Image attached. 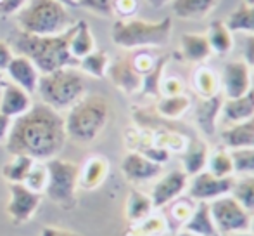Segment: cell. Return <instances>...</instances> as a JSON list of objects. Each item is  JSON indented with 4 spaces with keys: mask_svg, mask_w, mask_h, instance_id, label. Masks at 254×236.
Instances as JSON below:
<instances>
[{
    "mask_svg": "<svg viewBox=\"0 0 254 236\" xmlns=\"http://www.w3.org/2000/svg\"><path fill=\"white\" fill-rule=\"evenodd\" d=\"M66 139L64 117L51 106L37 103L12 120L5 148L10 155H26L35 162H47L59 155Z\"/></svg>",
    "mask_w": 254,
    "mask_h": 236,
    "instance_id": "1",
    "label": "cell"
},
{
    "mask_svg": "<svg viewBox=\"0 0 254 236\" xmlns=\"http://www.w3.org/2000/svg\"><path fill=\"white\" fill-rule=\"evenodd\" d=\"M74 26L61 35L40 37L19 31L14 35V49L35 64L38 73L47 75L66 66H78L80 61L74 59L69 52V40Z\"/></svg>",
    "mask_w": 254,
    "mask_h": 236,
    "instance_id": "2",
    "label": "cell"
},
{
    "mask_svg": "<svg viewBox=\"0 0 254 236\" xmlns=\"http://www.w3.org/2000/svg\"><path fill=\"white\" fill-rule=\"evenodd\" d=\"M109 117L111 105L104 96H83L80 101L71 106L67 117L64 118L67 137L80 144H90L102 134Z\"/></svg>",
    "mask_w": 254,
    "mask_h": 236,
    "instance_id": "3",
    "label": "cell"
},
{
    "mask_svg": "<svg viewBox=\"0 0 254 236\" xmlns=\"http://www.w3.org/2000/svg\"><path fill=\"white\" fill-rule=\"evenodd\" d=\"M37 92L42 103L56 112L69 110L87 92V77L76 66H66L52 73L40 75Z\"/></svg>",
    "mask_w": 254,
    "mask_h": 236,
    "instance_id": "4",
    "label": "cell"
},
{
    "mask_svg": "<svg viewBox=\"0 0 254 236\" xmlns=\"http://www.w3.org/2000/svg\"><path fill=\"white\" fill-rule=\"evenodd\" d=\"M19 31L40 37L61 35L71 28V16L59 0H30L16 16Z\"/></svg>",
    "mask_w": 254,
    "mask_h": 236,
    "instance_id": "5",
    "label": "cell"
},
{
    "mask_svg": "<svg viewBox=\"0 0 254 236\" xmlns=\"http://www.w3.org/2000/svg\"><path fill=\"white\" fill-rule=\"evenodd\" d=\"M113 42L123 49L159 47L171 37V17L161 21L118 19L111 31Z\"/></svg>",
    "mask_w": 254,
    "mask_h": 236,
    "instance_id": "6",
    "label": "cell"
},
{
    "mask_svg": "<svg viewBox=\"0 0 254 236\" xmlns=\"http://www.w3.org/2000/svg\"><path fill=\"white\" fill-rule=\"evenodd\" d=\"M45 169H47V184L44 189L45 196L64 210L74 209L80 167L67 160L51 158L45 162Z\"/></svg>",
    "mask_w": 254,
    "mask_h": 236,
    "instance_id": "7",
    "label": "cell"
},
{
    "mask_svg": "<svg viewBox=\"0 0 254 236\" xmlns=\"http://www.w3.org/2000/svg\"><path fill=\"white\" fill-rule=\"evenodd\" d=\"M209 212L220 236H230L241 231H249L251 214L232 195H225L209 202Z\"/></svg>",
    "mask_w": 254,
    "mask_h": 236,
    "instance_id": "8",
    "label": "cell"
},
{
    "mask_svg": "<svg viewBox=\"0 0 254 236\" xmlns=\"http://www.w3.org/2000/svg\"><path fill=\"white\" fill-rule=\"evenodd\" d=\"M42 202V193H35L24 184H9V202L5 205V214L14 226L26 224Z\"/></svg>",
    "mask_w": 254,
    "mask_h": 236,
    "instance_id": "9",
    "label": "cell"
},
{
    "mask_svg": "<svg viewBox=\"0 0 254 236\" xmlns=\"http://www.w3.org/2000/svg\"><path fill=\"white\" fill-rule=\"evenodd\" d=\"M234 177H216L207 170L195 174L189 179L187 193L189 198L194 200L195 203L199 202H213L216 198H221L225 195H230L232 188H234Z\"/></svg>",
    "mask_w": 254,
    "mask_h": 236,
    "instance_id": "10",
    "label": "cell"
},
{
    "mask_svg": "<svg viewBox=\"0 0 254 236\" xmlns=\"http://www.w3.org/2000/svg\"><path fill=\"white\" fill-rule=\"evenodd\" d=\"M220 87L223 89L225 99L241 98L253 89L251 66L244 59L228 61L223 66L220 78Z\"/></svg>",
    "mask_w": 254,
    "mask_h": 236,
    "instance_id": "11",
    "label": "cell"
},
{
    "mask_svg": "<svg viewBox=\"0 0 254 236\" xmlns=\"http://www.w3.org/2000/svg\"><path fill=\"white\" fill-rule=\"evenodd\" d=\"M189 177L184 170H170L164 176H159L156 184L152 186L151 191V202L154 209H163V207L170 205L177 198H180L189 186Z\"/></svg>",
    "mask_w": 254,
    "mask_h": 236,
    "instance_id": "12",
    "label": "cell"
},
{
    "mask_svg": "<svg viewBox=\"0 0 254 236\" xmlns=\"http://www.w3.org/2000/svg\"><path fill=\"white\" fill-rule=\"evenodd\" d=\"M121 172L130 182L142 184V182H149L159 177L163 172V165L147 158L142 153L131 151L121 160Z\"/></svg>",
    "mask_w": 254,
    "mask_h": 236,
    "instance_id": "13",
    "label": "cell"
},
{
    "mask_svg": "<svg viewBox=\"0 0 254 236\" xmlns=\"http://www.w3.org/2000/svg\"><path fill=\"white\" fill-rule=\"evenodd\" d=\"M109 78L118 89L127 94H135L142 89V75L133 66V61L128 58H121L109 64L107 68Z\"/></svg>",
    "mask_w": 254,
    "mask_h": 236,
    "instance_id": "14",
    "label": "cell"
},
{
    "mask_svg": "<svg viewBox=\"0 0 254 236\" xmlns=\"http://www.w3.org/2000/svg\"><path fill=\"white\" fill-rule=\"evenodd\" d=\"M5 71H7V75H9L10 82L19 85L28 94L37 92L40 73H38L35 64L28 58H24V56H14V58L10 59V63L7 64Z\"/></svg>",
    "mask_w": 254,
    "mask_h": 236,
    "instance_id": "15",
    "label": "cell"
},
{
    "mask_svg": "<svg viewBox=\"0 0 254 236\" xmlns=\"http://www.w3.org/2000/svg\"><path fill=\"white\" fill-rule=\"evenodd\" d=\"M33 106L31 103V94L19 87V85L12 84V82H5L2 89V99H0V113L5 117L17 118L28 112Z\"/></svg>",
    "mask_w": 254,
    "mask_h": 236,
    "instance_id": "16",
    "label": "cell"
},
{
    "mask_svg": "<svg viewBox=\"0 0 254 236\" xmlns=\"http://www.w3.org/2000/svg\"><path fill=\"white\" fill-rule=\"evenodd\" d=\"M220 139L228 151L254 148V117L239 123L227 125L220 132Z\"/></svg>",
    "mask_w": 254,
    "mask_h": 236,
    "instance_id": "17",
    "label": "cell"
},
{
    "mask_svg": "<svg viewBox=\"0 0 254 236\" xmlns=\"http://www.w3.org/2000/svg\"><path fill=\"white\" fill-rule=\"evenodd\" d=\"M220 117H221V120L225 121V125L239 123V121L253 118L254 117V89H251L248 94L241 96V98L225 99L223 106H221Z\"/></svg>",
    "mask_w": 254,
    "mask_h": 236,
    "instance_id": "18",
    "label": "cell"
},
{
    "mask_svg": "<svg viewBox=\"0 0 254 236\" xmlns=\"http://www.w3.org/2000/svg\"><path fill=\"white\" fill-rule=\"evenodd\" d=\"M109 172V163L101 155L90 156L83 165L80 167V174H78V188L85 189V191H92V189L99 188L107 177Z\"/></svg>",
    "mask_w": 254,
    "mask_h": 236,
    "instance_id": "19",
    "label": "cell"
},
{
    "mask_svg": "<svg viewBox=\"0 0 254 236\" xmlns=\"http://www.w3.org/2000/svg\"><path fill=\"white\" fill-rule=\"evenodd\" d=\"M223 96L216 94L213 98L201 99V103L195 108V123L206 135H214L218 125V118L221 113V106H223Z\"/></svg>",
    "mask_w": 254,
    "mask_h": 236,
    "instance_id": "20",
    "label": "cell"
},
{
    "mask_svg": "<svg viewBox=\"0 0 254 236\" xmlns=\"http://www.w3.org/2000/svg\"><path fill=\"white\" fill-rule=\"evenodd\" d=\"M180 230L189 231V233H194L197 236H220L216 226H214V223H213V217H211L209 203H206V202L195 203L190 217L185 221V224L180 228Z\"/></svg>",
    "mask_w": 254,
    "mask_h": 236,
    "instance_id": "21",
    "label": "cell"
},
{
    "mask_svg": "<svg viewBox=\"0 0 254 236\" xmlns=\"http://www.w3.org/2000/svg\"><path fill=\"white\" fill-rule=\"evenodd\" d=\"M207 156H209V148L204 141H192L187 146V149L182 155V170L187 174L189 177L195 176V174L206 170L207 165Z\"/></svg>",
    "mask_w": 254,
    "mask_h": 236,
    "instance_id": "22",
    "label": "cell"
},
{
    "mask_svg": "<svg viewBox=\"0 0 254 236\" xmlns=\"http://www.w3.org/2000/svg\"><path fill=\"white\" fill-rule=\"evenodd\" d=\"M182 54L190 63H202L213 54L209 40L204 33H184L180 38Z\"/></svg>",
    "mask_w": 254,
    "mask_h": 236,
    "instance_id": "23",
    "label": "cell"
},
{
    "mask_svg": "<svg viewBox=\"0 0 254 236\" xmlns=\"http://www.w3.org/2000/svg\"><path fill=\"white\" fill-rule=\"evenodd\" d=\"M220 0H173L171 9L180 19H202L214 10Z\"/></svg>",
    "mask_w": 254,
    "mask_h": 236,
    "instance_id": "24",
    "label": "cell"
},
{
    "mask_svg": "<svg viewBox=\"0 0 254 236\" xmlns=\"http://www.w3.org/2000/svg\"><path fill=\"white\" fill-rule=\"evenodd\" d=\"M152 212L154 207L151 202V196L138 191V189H131L128 193L127 203H125V217L128 219V223H140V221L147 219Z\"/></svg>",
    "mask_w": 254,
    "mask_h": 236,
    "instance_id": "25",
    "label": "cell"
},
{
    "mask_svg": "<svg viewBox=\"0 0 254 236\" xmlns=\"http://www.w3.org/2000/svg\"><path fill=\"white\" fill-rule=\"evenodd\" d=\"M94 51H95V40L90 31V26H88L87 21H78V23L74 24L73 35H71V40H69L71 56L80 61Z\"/></svg>",
    "mask_w": 254,
    "mask_h": 236,
    "instance_id": "26",
    "label": "cell"
},
{
    "mask_svg": "<svg viewBox=\"0 0 254 236\" xmlns=\"http://www.w3.org/2000/svg\"><path fill=\"white\" fill-rule=\"evenodd\" d=\"M35 160L26 155H12V160L2 167V177L9 184H23L30 170L33 169Z\"/></svg>",
    "mask_w": 254,
    "mask_h": 236,
    "instance_id": "27",
    "label": "cell"
},
{
    "mask_svg": "<svg viewBox=\"0 0 254 236\" xmlns=\"http://www.w3.org/2000/svg\"><path fill=\"white\" fill-rule=\"evenodd\" d=\"M206 37L209 40L211 51L216 54H228L234 49V37L225 21H213L209 24V31Z\"/></svg>",
    "mask_w": 254,
    "mask_h": 236,
    "instance_id": "28",
    "label": "cell"
},
{
    "mask_svg": "<svg viewBox=\"0 0 254 236\" xmlns=\"http://www.w3.org/2000/svg\"><path fill=\"white\" fill-rule=\"evenodd\" d=\"M168 231L166 217L161 214H151L147 219L135 223L128 228L125 236H163Z\"/></svg>",
    "mask_w": 254,
    "mask_h": 236,
    "instance_id": "29",
    "label": "cell"
},
{
    "mask_svg": "<svg viewBox=\"0 0 254 236\" xmlns=\"http://www.w3.org/2000/svg\"><path fill=\"white\" fill-rule=\"evenodd\" d=\"M194 87L201 96V99L213 98V96L220 94V78L211 68L201 66L194 73Z\"/></svg>",
    "mask_w": 254,
    "mask_h": 236,
    "instance_id": "30",
    "label": "cell"
},
{
    "mask_svg": "<svg viewBox=\"0 0 254 236\" xmlns=\"http://www.w3.org/2000/svg\"><path fill=\"white\" fill-rule=\"evenodd\" d=\"M230 195L248 210L254 214V176H239L234 181Z\"/></svg>",
    "mask_w": 254,
    "mask_h": 236,
    "instance_id": "31",
    "label": "cell"
},
{
    "mask_svg": "<svg viewBox=\"0 0 254 236\" xmlns=\"http://www.w3.org/2000/svg\"><path fill=\"white\" fill-rule=\"evenodd\" d=\"M206 170L216 177H234V162L230 151L225 148L209 153Z\"/></svg>",
    "mask_w": 254,
    "mask_h": 236,
    "instance_id": "32",
    "label": "cell"
},
{
    "mask_svg": "<svg viewBox=\"0 0 254 236\" xmlns=\"http://www.w3.org/2000/svg\"><path fill=\"white\" fill-rule=\"evenodd\" d=\"M230 31H246V33H254V3H244L237 10L230 14V17L225 23Z\"/></svg>",
    "mask_w": 254,
    "mask_h": 236,
    "instance_id": "33",
    "label": "cell"
},
{
    "mask_svg": "<svg viewBox=\"0 0 254 236\" xmlns=\"http://www.w3.org/2000/svg\"><path fill=\"white\" fill-rule=\"evenodd\" d=\"M195 207V202L190 198H177L175 202L170 203V216L171 219H166L168 230L178 231L185 224V221L190 217L192 210Z\"/></svg>",
    "mask_w": 254,
    "mask_h": 236,
    "instance_id": "34",
    "label": "cell"
},
{
    "mask_svg": "<svg viewBox=\"0 0 254 236\" xmlns=\"http://www.w3.org/2000/svg\"><path fill=\"white\" fill-rule=\"evenodd\" d=\"M78 66H80V70L83 71L85 75L102 78V77H106L107 68H109V56L104 51H94L85 56L83 59H80Z\"/></svg>",
    "mask_w": 254,
    "mask_h": 236,
    "instance_id": "35",
    "label": "cell"
},
{
    "mask_svg": "<svg viewBox=\"0 0 254 236\" xmlns=\"http://www.w3.org/2000/svg\"><path fill=\"white\" fill-rule=\"evenodd\" d=\"M190 106V99L185 94L163 96L157 103V112L166 118H180Z\"/></svg>",
    "mask_w": 254,
    "mask_h": 236,
    "instance_id": "36",
    "label": "cell"
},
{
    "mask_svg": "<svg viewBox=\"0 0 254 236\" xmlns=\"http://www.w3.org/2000/svg\"><path fill=\"white\" fill-rule=\"evenodd\" d=\"M234 162V176H254V148L230 151Z\"/></svg>",
    "mask_w": 254,
    "mask_h": 236,
    "instance_id": "37",
    "label": "cell"
},
{
    "mask_svg": "<svg viewBox=\"0 0 254 236\" xmlns=\"http://www.w3.org/2000/svg\"><path fill=\"white\" fill-rule=\"evenodd\" d=\"M164 64H166V58L159 59L154 63V66L151 68V71L142 77V89L140 91L144 94L149 96H159L161 94V77H163V70Z\"/></svg>",
    "mask_w": 254,
    "mask_h": 236,
    "instance_id": "38",
    "label": "cell"
},
{
    "mask_svg": "<svg viewBox=\"0 0 254 236\" xmlns=\"http://www.w3.org/2000/svg\"><path fill=\"white\" fill-rule=\"evenodd\" d=\"M23 184L35 193H44L45 184H47V169H45V163L44 165L35 163L33 169L30 170V174H28L26 181H24Z\"/></svg>",
    "mask_w": 254,
    "mask_h": 236,
    "instance_id": "39",
    "label": "cell"
},
{
    "mask_svg": "<svg viewBox=\"0 0 254 236\" xmlns=\"http://www.w3.org/2000/svg\"><path fill=\"white\" fill-rule=\"evenodd\" d=\"M81 7L94 10V12L101 14V16H113L114 7H116V0H78Z\"/></svg>",
    "mask_w": 254,
    "mask_h": 236,
    "instance_id": "40",
    "label": "cell"
},
{
    "mask_svg": "<svg viewBox=\"0 0 254 236\" xmlns=\"http://www.w3.org/2000/svg\"><path fill=\"white\" fill-rule=\"evenodd\" d=\"M161 94L164 96H178L184 94V84L178 78L171 77L166 78L164 82H161Z\"/></svg>",
    "mask_w": 254,
    "mask_h": 236,
    "instance_id": "41",
    "label": "cell"
},
{
    "mask_svg": "<svg viewBox=\"0 0 254 236\" xmlns=\"http://www.w3.org/2000/svg\"><path fill=\"white\" fill-rule=\"evenodd\" d=\"M137 10V0H116L114 12H120L121 16H130Z\"/></svg>",
    "mask_w": 254,
    "mask_h": 236,
    "instance_id": "42",
    "label": "cell"
},
{
    "mask_svg": "<svg viewBox=\"0 0 254 236\" xmlns=\"http://www.w3.org/2000/svg\"><path fill=\"white\" fill-rule=\"evenodd\" d=\"M26 0H0V14H12L21 10Z\"/></svg>",
    "mask_w": 254,
    "mask_h": 236,
    "instance_id": "43",
    "label": "cell"
},
{
    "mask_svg": "<svg viewBox=\"0 0 254 236\" xmlns=\"http://www.w3.org/2000/svg\"><path fill=\"white\" fill-rule=\"evenodd\" d=\"M12 58H14L12 49H10L5 42L0 40V73H2V71H5L7 64L10 63V59H12Z\"/></svg>",
    "mask_w": 254,
    "mask_h": 236,
    "instance_id": "44",
    "label": "cell"
},
{
    "mask_svg": "<svg viewBox=\"0 0 254 236\" xmlns=\"http://www.w3.org/2000/svg\"><path fill=\"white\" fill-rule=\"evenodd\" d=\"M244 61L249 66H254V33L248 35L244 42Z\"/></svg>",
    "mask_w": 254,
    "mask_h": 236,
    "instance_id": "45",
    "label": "cell"
},
{
    "mask_svg": "<svg viewBox=\"0 0 254 236\" xmlns=\"http://www.w3.org/2000/svg\"><path fill=\"white\" fill-rule=\"evenodd\" d=\"M40 236H81L74 231L69 230H63V228H56V226H44L42 228V235Z\"/></svg>",
    "mask_w": 254,
    "mask_h": 236,
    "instance_id": "46",
    "label": "cell"
},
{
    "mask_svg": "<svg viewBox=\"0 0 254 236\" xmlns=\"http://www.w3.org/2000/svg\"><path fill=\"white\" fill-rule=\"evenodd\" d=\"M10 125H12V120L0 113V142H5L7 135H9V130H10Z\"/></svg>",
    "mask_w": 254,
    "mask_h": 236,
    "instance_id": "47",
    "label": "cell"
},
{
    "mask_svg": "<svg viewBox=\"0 0 254 236\" xmlns=\"http://www.w3.org/2000/svg\"><path fill=\"white\" fill-rule=\"evenodd\" d=\"M145 3H149L151 7H154V9H161V7H164L166 3L173 2V0H144Z\"/></svg>",
    "mask_w": 254,
    "mask_h": 236,
    "instance_id": "48",
    "label": "cell"
},
{
    "mask_svg": "<svg viewBox=\"0 0 254 236\" xmlns=\"http://www.w3.org/2000/svg\"><path fill=\"white\" fill-rule=\"evenodd\" d=\"M173 236H197V235H194V233H189V231H175V235Z\"/></svg>",
    "mask_w": 254,
    "mask_h": 236,
    "instance_id": "49",
    "label": "cell"
},
{
    "mask_svg": "<svg viewBox=\"0 0 254 236\" xmlns=\"http://www.w3.org/2000/svg\"><path fill=\"white\" fill-rule=\"evenodd\" d=\"M230 236H254V235L251 233V231H241V233H234Z\"/></svg>",
    "mask_w": 254,
    "mask_h": 236,
    "instance_id": "50",
    "label": "cell"
},
{
    "mask_svg": "<svg viewBox=\"0 0 254 236\" xmlns=\"http://www.w3.org/2000/svg\"><path fill=\"white\" fill-rule=\"evenodd\" d=\"M249 231L254 235V214H251V223H249Z\"/></svg>",
    "mask_w": 254,
    "mask_h": 236,
    "instance_id": "51",
    "label": "cell"
},
{
    "mask_svg": "<svg viewBox=\"0 0 254 236\" xmlns=\"http://www.w3.org/2000/svg\"><path fill=\"white\" fill-rule=\"evenodd\" d=\"M59 2H63L64 5H76V2H74V0H59Z\"/></svg>",
    "mask_w": 254,
    "mask_h": 236,
    "instance_id": "52",
    "label": "cell"
},
{
    "mask_svg": "<svg viewBox=\"0 0 254 236\" xmlns=\"http://www.w3.org/2000/svg\"><path fill=\"white\" fill-rule=\"evenodd\" d=\"M3 85H5V80H3V75L0 73V91L3 89Z\"/></svg>",
    "mask_w": 254,
    "mask_h": 236,
    "instance_id": "53",
    "label": "cell"
},
{
    "mask_svg": "<svg viewBox=\"0 0 254 236\" xmlns=\"http://www.w3.org/2000/svg\"><path fill=\"white\" fill-rule=\"evenodd\" d=\"M246 3H249V5H253V3H254V0H246Z\"/></svg>",
    "mask_w": 254,
    "mask_h": 236,
    "instance_id": "54",
    "label": "cell"
},
{
    "mask_svg": "<svg viewBox=\"0 0 254 236\" xmlns=\"http://www.w3.org/2000/svg\"><path fill=\"white\" fill-rule=\"evenodd\" d=\"M74 2H76V3H78V0H74Z\"/></svg>",
    "mask_w": 254,
    "mask_h": 236,
    "instance_id": "55",
    "label": "cell"
}]
</instances>
